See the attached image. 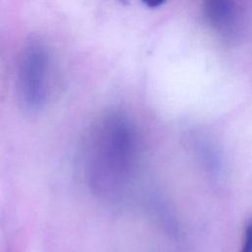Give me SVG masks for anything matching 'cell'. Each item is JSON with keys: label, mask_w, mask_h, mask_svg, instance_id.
Masks as SVG:
<instances>
[{"label": "cell", "mask_w": 252, "mask_h": 252, "mask_svg": "<svg viewBox=\"0 0 252 252\" xmlns=\"http://www.w3.org/2000/svg\"><path fill=\"white\" fill-rule=\"evenodd\" d=\"M137 151L135 127L119 111L99 116L87 135L84 174L89 188L105 199L122 197L130 185Z\"/></svg>", "instance_id": "cell-1"}, {"label": "cell", "mask_w": 252, "mask_h": 252, "mask_svg": "<svg viewBox=\"0 0 252 252\" xmlns=\"http://www.w3.org/2000/svg\"><path fill=\"white\" fill-rule=\"evenodd\" d=\"M49 68L48 47L39 39L29 40L20 53L16 76L17 94L25 109L36 111L44 104Z\"/></svg>", "instance_id": "cell-2"}, {"label": "cell", "mask_w": 252, "mask_h": 252, "mask_svg": "<svg viewBox=\"0 0 252 252\" xmlns=\"http://www.w3.org/2000/svg\"><path fill=\"white\" fill-rule=\"evenodd\" d=\"M204 14L215 28L227 27L234 18V7L229 1H207L204 5Z\"/></svg>", "instance_id": "cell-3"}, {"label": "cell", "mask_w": 252, "mask_h": 252, "mask_svg": "<svg viewBox=\"0 0 252 252\" xmlns=\"http://www.w3.org/2000/svg\"><path fill=\"white\" fill-rule=\"evenodd\" d=\"M240 252H252V220L245 227Z\"/></svg>", "instance_id": "cell-4"}, {"label": "cell", "mask_w": 252, "mask_h": 252, "mask_svg": "<svg viewBox=\"0 0 252 252\" xmlns=\"http://www.w3.org/2000/svg\"><path fill=\"white\" fill-rule=\"evenodd\" d=\"M163 3V1H151V2H147V5L150 7H158L159 5H161Z\"/></svg>", "instance_id": "cell-5"}]
</instances>
